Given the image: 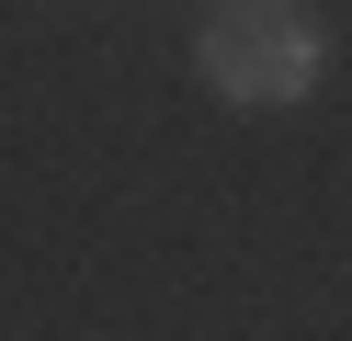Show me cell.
Masks as SVG:
<instances>
[{
	"label": "cell",
	"mask_w": 352,
	"mask_h": 341,
	"mask_svg": "<svg viewBox=\"0 0 352 341\" xmlns=\"http://www.w3.org/2000/svg\"><path fill=\"white\" fill-rule=\"evenodd\" d=\"M193 68H205L228 103H261V114L307 103V91H318V23H307L296 0H216Z\"/></svg>",
	"instance_id": "6da1fadb"
}]
</instances>
